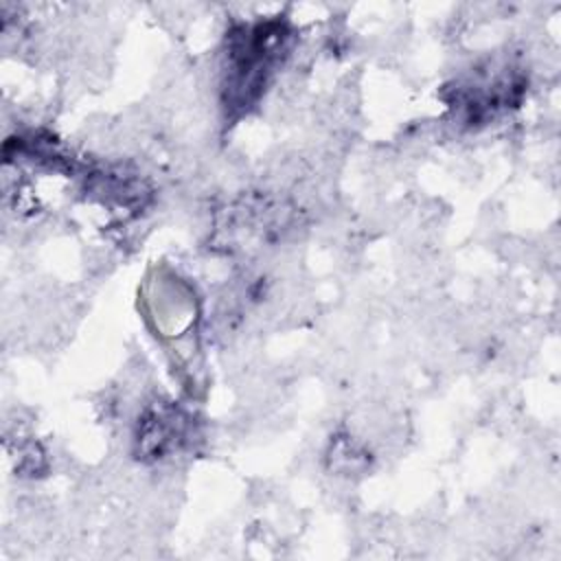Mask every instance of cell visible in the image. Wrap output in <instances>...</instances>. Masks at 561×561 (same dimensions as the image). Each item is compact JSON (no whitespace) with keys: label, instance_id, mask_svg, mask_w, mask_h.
Instances as JSON below:
<instances>
[{"label":"cell","instance_id":"cell-1","mask_svg":"<svg viewBox=\"0 0 561 561\" xmlns=\"http://www.w3.org/2000/svg\"><path fill=\"white\" fill-rule=\"evenodd\" d=\"M291 46V28L280 18L237 24L226 35L221 107L230 121L248 114L265 94Z\"/></svg>","mask_w":561,"mask_h":561},{"label":"cell","instance_id":"cell-2","mask_svg":"<svg viewBox=\"0 0 561 561\" xmlns=\"http://www.w3.org/2000/svg\"><path fill=\"white\" fill-rule=\"evenodd\" d=\"M526 85L528 79L519 68L491 59L447 85L445 101L460 123L486 125L517 107Z\"/></svg>","mask_w":561,"mask_h":561},{"label":"cell","instance_id":"cell-3","mask_svg":"<svg viewBox=\"0 0 561 561\" xmlns=\"http://www.w3.org/2000/svg\"><path fill=\"white\" fill-rule=\"evenodd\" d=\"M195 434L193 416L173 401L149 403L134 430V454L145 462H160L180 454Z\"/></svg>","mask_w":561,"mask_h":561},{"label":"cell","instance_id":"cell-4","mask_svg":"<svg viewBox=\"0 0 561 561\" xmlns=\"http://www.w3.org/2000/svg\"><path fill=\"white\" fill-rule=\"evenodd\" d=\"M289 210L261 195L243 197L226 208L224 219L217 224V241L226 250H245L254 243L272 241L287 226Z\"/></svg>","mask_w":561,"mask_h":561},{"label":"cell","instance_id":"cell-5","mask_svg":"<svg viewBox=\"0 0 561 561\" xmlns=\"http://www.w3.org/2000/svg\"><path fill=\"white\" fill-rule=\"evenodd\" d=\"M327 460H329L331 471L351 476V473H359L368 467L370 454L362 445H357L351 436H337L335 440H331Z\"/></svg>","mask_w":561,"mask_h":561}]
</instances>
